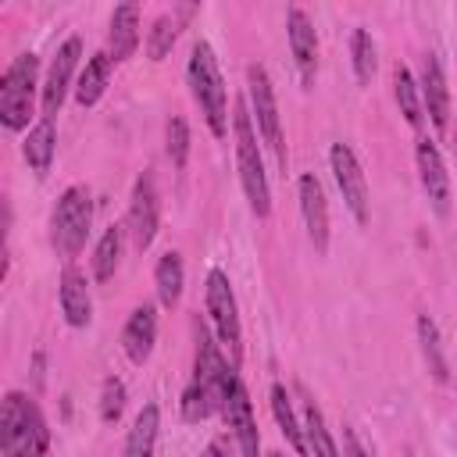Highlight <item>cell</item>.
Listing matches in <instances>:
<instances>
[{
  "label": "cell",
  "instance_id": "1",
  "mask_svg": "<svg viewBox=\"0 0 457 457\" xmlns=\"http://www.w3.org/2000/svg\"><path fill=\"white\" fill-rule=\"evenodd\" d=\"M50 428L39 403L11 389L0 403V450L4 457H46Z\"/></svg>",
  "mask_w": 457,
  "mask_h": 457
},
{
  "label": "cell",
  "instance_id": "2",
  "mask_svg": "<svg viewBox=\"0 0 457 457\" xmlns=\"http://www.w3.org/2000/svg\"><path fill=\"white\" fill-rule=\"evenodd\" d=\"M232 129H236V164H239L243 193L250 200V211L257 218H268L271 193H268V175H264V161H261V150H257V132H253V121H250L246 104H236Z\"/></svg>",
  "mask_w": 457,
  "mask_h": 457
},
{
  "label": "cell",
  "instance_id": "3",
  "mask_svg": "<svg viewBox=\"0 0 457 457\" xmlns=\"http://www.w3.org/2000/svg\"><path fill=\"white\" fill-rule=\"evenodd\" d=\"M89 225H93V196H89V189L86 186H68L57 196L54 214H50V243H54V250L64 261L79 257V250L86 246Z\"/></svg>",
  "mask_w": 457,
  "mask_h": 457
},
{
  "label": "cell",
  "instance_id": "4",
  "mask_svg": "<svg viewBox=\"0 0 457 457\" xmlns=\"http://www.w3.org/2000/svg\"><path fill=\"white\" fill-rule=\"evenodd\" d=\"M186 75H189V89H193V100L200 104V114H204L207 129L221 139L225 129H228V118H225V82H221L214 50L207 43H196L193 46Z\"/></svg>",
  "mask_w": 457,
  "mask_h": 457
},
{
  "label": "cell",
  "instance_id": "5",
  "mask_svg": "<svg viewBox=\"0 0 457 457\" xmlns=\"http://www.w3.org/2000/svg\"><path fill=\"white\" fill-rule=\"evenodd\" d=\"M36 71H39L36 54H18L0 79V121L11 132L29 129L32 96H36Z\"/></svg>",
  "mask_w": 457,
  "mask_h": 457
},
{
  "label": "cell",
  "instance_id": "6",
  "mask_svg": "<svg viewBox=\"0 0 457 457\" xmlns=\"http://www.w3.org/2000/svg\"><path fill=\"white\" fill-rule=\"evenodd\" d=\"M207 314H211V325L218 332V343L228 346L232 353V364H239L243 357V332H239V307H236V293H232V282L221 268H214L207 275Z\"/></svg>",
  "mask_w": 457,
  "mask_h": 457
},
{
  "label": "cell",
  "instance_id": "7",
  "mask_svg": "<svg viewBox=\"0 0 457 457\" xmlns=\"http://www.w3.org/2000/svg\"><path fill=\"white\" fill-rule=\"evenodd\" d=\"M246 86H250V118H257V136L268 143V150L275 154L278 168L286 171V143H282V125H278V104H275V89L271 79L261 64L246 68Z\"/></svg>",
  "mask_w": 457,
  "mask_h": 457
},
{
  "label": "cell",
  "instance_id": "8",
  "mask_svg": "<svg viewBox=\"0 0 457 457\" xmlns=\"http://www.w3.org/2000/svg\"><path fill=\"white\" fill-rule=\"evenodd\" d=\"M328 164H332L336 186H339V193H343L350 214L357 218V225H368V182H364L361 161H357V154L350 150V143H332Z\"/></svg>",
  "mask_w": 457,
  "mask_h": 457
},
{
  "label": "cell",
  "instance_id": "9",
  "mask_svg": "<svg viewBox=\"0 0 457 457\" xmlns=\"http://www.w3.org/2000/svg\"><path fill=\"white\" fill-rule=\"evenodd\" d=\"M79 57H82V39H79V36H68V39L57 46L54 64H50L46 82H43V118H54V114L61 111L64 93H68V86H71V71H75Z\"/></svg>",
  "mask_w": 457,
  "mask_h": 457
},
{
  "label": "cell",
  "instance_id": "10",
  "mask_svg": "<svg viewBox=\"0 0 457 457\" xmlns=\"http://www.w3.org/2000/svg\"><path fill=\"white\" fill-rule=\"evenodd\" d=\"M129 232L136 250H146L157 236V189H154V175L143 171L132 186V204H129Z\"/></svg>",
  "mask_w": 457,
  "mask_h": 457
},
{
  "label": "cell",
  "instance_id": "11",
  "mask_svg": "<svg viewBox=\"0 0 457 457\" xmlns=\"http://www.w3.org/2000/svg\"><path fill=\"white\" fill-rule=\"evenodd\" d=\"M221 414H225V421H228V428H232V436H236V443H239V453H243V457H257V453H261V436H257V421H253L250 396H246V389H243L239 378L232 382V389H228V396H225V403H221Z\"/></svg>",
  "mask_w": 457,
  "mask_h": 457
},
{
  "label": "cell",
  "instance_id": "12",
  "mask_svg": "<svg viewBox=\"0 0 457 457\" xmlns=\"http://www.w3.org/2000/svg\"><path fill=\"white\" fill-rule=\"evenodd\" d=\"M296 196H300V214H303V225H307V236L314 243L318 253L328 250V204H325V189L321 182L307 171L300 175L296 182Z\"/></svg>",
  "mask_w": 457,
  "mask_h": 457
},
{
  "label": "cell",
  "instance_id": "13",
  "mask_svg": "<svg viewBox=\"0 0 457 457\" xmlns=\"http://www.w3.org/2000/svg\"><path fill=\"white\" fill-rule=\"evenodd\" d=\"M286 32H289V50H293V57H296V68H300L303 86H314V71H318V32H314L307 11L289 7V14H286Z\"/></svg>",
  "mask_w": 457,
  "mask_h": 457
},
{
  "label": "cell",
  "instance_id": "14",
  "mask_svg": "<svg viewBox=\"0 0 457 457\" xmlns=\"http://www.w3.org/2000/svg\"><path fill=\"white\" fill-rule=\"evenodd\" d=\"M418 89H421L425 114H428L432 125L443 132V129H446V118H450V93H446V75H443V64H439L436 54H425V57H421Z\"/></svg>",
  "mask_w": 457,
  "mask_h": 457
},
{
  "label": "cell",
  "instance_id": "15",
  "mask_svg": "<svg viewBox=\"0 0 457 457\" xmlns=\"http://www.w3.org/2000/svg\"><path fill=\"white\" fill-rule=\"evenodd\" d=\"M154 343H157V311L154 303H139L125 328H121V346H125V357L132 364H146L150 353H154Z\"/></svg>",
  "mask_w": 457,
  "mask_h": 457
},
{
  "label": "cell",
  "instance_id": "16",
  "mask_svg": "<svg viewBox=\"0 0 457 457\" xmlns=\"http://www.w3.org/2000/svg\"><path fill=\"white\" fill-rule=\"evenodd\" d=\"M418 171H421V189L432 200L436 214H446L450 211V175H446L443 157H439V150H436L432 139H421L418 143Z\"/></svg>",
  "mask_w": 457,
  "mask_h": 457
},
{
  "label": "cell",
  "instance_id": "17",
  "mask_svg": "<svg viewBox=\"0 0 457 457\" xmlns=\"http://www.w3.org/2000/svg\"><path fill=\"white\" fill-rule=\"evenodd\" d=\"M57 296H61V314H64V321H68L71 328H86L89 318H93V300H89L86 275H82L75 264H68V268L61 271V289H57Z\"/></svg>",
  "mask_w": 457,
  "mask_h": 457
},
{
  "label": "cell",
  "instance_id": "18",
  "mask_svg": "<svg viewBox=\"0 0 457 457\" xmlns=\"http://www.w3.org/2000/svg\"><path fill=\"white\" fill-rule=\"evenodd\" d=\"M139 46V7L136 4H118L111 14V57L129 61Z\"/></svg>",
  "mask_w": 457,
  "mask_h": 457
},
{
  "label": "cell",
  "instance_id": "19",
  "mask_svg": "<svg viewBox=\"0 0 457 457\" xmlns=\"http://www.w3.org/2000/svg\"><path fill=\"white\" fill-rule=\"evenodd\" d=\"M111 64H114V57L104 54V50L86 61V68H82V75H79V82H75V100H79V107H93V104L104 96L107 79H111Z\"/></svg>",
  "mask_w": 457,
  "mask_h": 457
},
{
  "label": "cell",
  "instance_id": "20",
  "mask_svg": "<svg viewBox=\"0 0 457 457\" xmlns=\"http://www.w3.org/2000/svg\"><path fill=\"white\" fill-rule=\"evenodd\" d=\"M54 146H57V132H54V118H39L32 129H29V136H25V161H29V168L32 171H39V175H46L50 171V164H54Z\"/></svg>",
  "mask_w": 457,
  "mask_h": 457
},
{
  "label": "cell",
  "instance_id": "21",
  "mask_svg": "<svg viewBox=\"0 0 457 457\" xmlns=\"http://www.w3.org/2000/svg\"><path fill=\"white\" fill-rule=\"evenodd\" d=\"M157 428H161V411H157V403H146L136 414L132 428H129V439H125V453L121 457H154Z\"/></svg>",
  "mask_w": 457,
  "mask_h": 457
},
{
  "label": "cell",
  "instance_id": "22",
  "mask_svg": "<svg viewBox=\"0 0 457 457\" xmlns=\"http://www.w3.org/2000/svg\"><path fill=\"white\" fill-rule=\"evenodd\" d=\"M182 282H186V271H182V257L175 250H168L157 268H154V286H157V300L164 307H175L179 296H182Z\"/></svg>",
  "mask_w": 457,
  "mask_h": 457
},
{
  "label": "cell",
  "instance_id": "23",
  "mask_svg": "<svg viewBox=\"0 0 457 457\" xmlns=\"http://www.w3.org/2000/svg\"><path fill=\"white\" fill-rule=\"evenodd\" d=\"M418 343H421V357L432 371L436 382H446L450 378V364H446V353H443V339H439V328L428 314H418Z\"/></svg>",
  "mask_w": 457,
  "mask_h": 457
},
{
  "label": "cell",
  "instance_id": "24",
  "mask_svg": "<svg viewBox=\"0 0 457 457\" xmlns=\"http://www.w3.org/2000/svg\"><path fill=\"white\" fill-rule=\"evenodd\" d=\"M303 436H307V446H311L314 457H343V450L336 446V439L325 425V414L314 400L303 403Z\"/></svg>",
  "mask_w": 457,
  "mask_h": 457
},
{
  "label": "cell",
  "instance_id": "25",
  "mask_svg": "<svg viewBox=\"0 0 457 457\" xmlns=\"http://www.w3.org/2000/svg\"><path fill=\"white\" fill-rule=\"evenodd\" d=\"M393 93H396V104H400V114L407 118V125L418 129L421 118H425V104H421V89H418L414 75L403 64L393 68Z\"/></svg>",
  "mask_w": 457,
  "mask_h": 457
},
{
  "label": "cell",
  "instance_id": "26",
  "mask_svg": "<svg viewBox=\"0 0 457 457\" xmlns=\"http://www.w3.org/2000/svg\"><path fill=\"white\" fill-rule=\"evenodd\" d=\"M271 414H275V421H278L286 443H289L296 453H303V450H307V436H303V428H300V421H296V414H293V403H289V393H286L282 382L271 386Z\"/></svg>",
  "mask_w": 457,
  "mask_h": 457
},
{
  "label": "cell",
  "instance_id": "27",
  "mask_svg": "<svg viewBox=\"0 0 457 457\" xmlns=\"http://www.w3.org/2000/svg\"><path fill=\"white\" fill-rule=\"evenodd\" d=\"M121 236H125V228H118V225H111V228L100 236V243H96V250H93V278H96V282H107V278L118 271Z\"/></svg>",
  "mask_w": 457,
  "mask_h": 457
},
{
  "label": "cell",
  "instance_id": "28",
  "mask_svg": "<svg viewBox=\"0 0 457 457\" xmlns=\"http://www.w3.org/2000/svg\"><path fill=\"white\" fill-rule=\"evenodd\" d=\"M350 54H353V71H357V82L368 86L375 79V68H378V57H375V39L368 29H353V39H350Z\"/></svg>",
  "mask_w": 457,
  "mask_h": 457
},
{
  "label": "cell",
  "instance_id": "29",
  "mask_svg": "<svg viewBox=\"0 0 457 457\" xmlns=\"http://www.w3.org/2000/svg\"><path fill=\"white\" fill-rule=\"evenodd\" d=\"M175 39H179V21H175L171 14H161V18L154 21V29H150V39H146L150 61H164L168 50L175 46Z\"/></svg>",
  "mask_w": 457,
  "mask_h": 457
},
{
  "label": "cell",
  "instance_id": "30",
  "mask_svg": "<svg viewBox=\"0 0 457 457\" xmlns=\"http://www.w3.org/2000/svg\"><path fill=\"white\" fill-rule=\"evenodd\" d=\"M125 411V382L121 378H104V389H100V421H118Z\"/></svg>",
  "mask_w": 457,
  "mask_h": 457
},
{
  "label": "cell",
  "instance_id": "31",
  "mask_svg": "<svg viewBox=\"0 0 457 457\" xmlns=\"http://www.w3.org/2000/svg\"><path fill=\"white\" fill-rule=\"evenodd\" d=\"M211 411H214L211 393H207L200 382H189L186 393H182V418H186V421H204Z\"/></svg>",
  "mask_w": 457,
  "mask_h": 457
},
{
  "label": "cell",
  "instance_id": "32",
  "mask_svg": "<svg viewBox=\"0 0 457 457\" xmlns=\"http://www.w3.org/2000/svg\"><path fill=\"white\" fill-rule=\"evenodd\" d=\"M168 157H171L175 168H186V157H189V125L179 114L168 121Z\"/></svg>",
  "mask_w": 457,
  "mask_h": 457
},
{
  "label": "cell",
  "instance_id": "33",
  "mask_svg": "<svg viewBox=\"0 0 457 457\" xmlns=\"http://www.w3.org/2000/svg\"><path fill=\"white\" fill-rule=\"evenodd\" d=\"M343 457H368V453H364V446L357 443V436H353L350 428L343 432Z\"/></svg>",
  "mask_w": 457,
  "mask_h": 457
},
{
  "label": "cell",
  "instance_id": "34",
  "mask_svg": "<svg viewBox=\"0 0 457 457\" xmlns=\"http://www.w3.org/2000/svg\"><path fill=\"white\" fill-rule=\"evenodd\" d=\"M204 457H221V450H218V443H211V446H207V453H204Z\"/></svg>",
  "mask_w": 457,
  "mask_h": 457
},
{
  "label": "cell",
  "instance_id": "35",
  "mask_svg": "<svg viewBox=\"0 0 457 457\" xmlns=\"http://www.w3.org/2000/svg\"><path fill=\"white\" fill-rule=\"evenodd\" d=\"M453 154H457V132H453Z\"/></svg>",
  "mask_w": 457,
  "mask_h": 457
},
{
  "label": "cell",
  "instance_id": "36",
  "mask_svg": "<svg viewBox=\"0 0 457 457\" xmlns=\"http://www.w3.org/2000/svg\"><path fill=\"white\" fill-rule=\"evenodd\" d=\"M268 457H286V453H278V450H275V453H268Z\"/></svg>",
  "mask_w": 457,
  "mask_h": 457
}]
</instances>
